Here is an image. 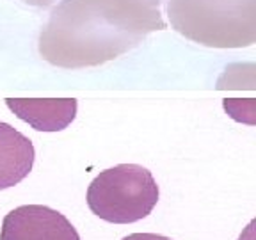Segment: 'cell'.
<instances>
[{"instance_id": "6da1fadb", "label": "cell", "mask_w": 256, "mask_h": 240, "mask_svg": "<svg viewBox=\"0 0 256 240\" xmlns=\"http://www.w3.org/2000/svg\"><path fill=\"white\" fill-rule=\"evenodd\" d=\"M164 28L160 0H60L41 28L40 56L59 68L98 66Z\"/></svg>"}, {"instance_id": "7a4b0ae2", "label": "cell", "mask_w": 256, "mask_h": 240, "mask_svg": "<svg viewBox=\"0 0 256 240\" xmlns=\"http://www.w3.org/2000/svg\"><path fill=\"white\" fill-rule=\"evenodd\" d=\"M178 34L210 48H242L256 41V0H160Z\"/></svg>"}, {"instance_id": "3957f363", "label": "cell", "mask_w": 256, "mask_h": 240, "mask_svg": "<svg viewBox=\"0 0 256 240\" xmlns=\"http://www.w3.org/2000/svg\"><path fill=\"white\" fill-rule=\"evenodd\" d=\"M158 201V185L152 171L137 164L105 169L88 188V206L112 224H130L148 217Z\"/></svg>"}, {"instance_id": "277c9868", "label": "cell", "mask_w": 256, "mask_h": 240, "mask_svg": "<svg viewBox=\"0 0 256 240\" xmlns=\"http://www.w3.org/2000/svg\"><path fill=\"white\" fill-rule=\"evenodd\" d=\"M0 240H80V235L54 208L24 204L4 217Z\"/></svg>"}, {"instance_id": "5b68a950", "label": "cell", "mask_w": 256, "mask_h": 240, "mask_svg": "<svg viewBox=\"0 0 256 240\" xmlns=\"http://www.w3.org/2000/svg\"><path fill=\"white\" fill-rule=\"evenodd\" d=\"M6 105L16 118L30 124L38 132H60L72 124L76 116V100H25V98H8Z\"/></svg>"}, {"instance_id": "8992f818", "label": "cell", "mask_w": 256, "mask_h": 240, "mask_svg": "<svg viewBox=\"0 0 256 240\" xmlns=\"http://www.w3.org/2000/svg\"><path fill=\"white\" fill-rule=\"evenodd\" d=\"M34 144L9 123H0V190L14 187L32 171Z\"/></svg>"}, {"instance_id": "52a82bcc", "label": "cell", "mask_w": 256, "mask_h": 240, "mask_svg": "<svg viewBox=\"0 0 256 240\" xmlns=\"http://www.w3.org/2000/svg\"><path fill=\"white\" fill-rule=\"evenodd\" d=\"M121 240H172V238L164 235H156V233H132V235L123 236Z\"/></svg>"}, {"instance_id": "ba28073f", "label": "cell", "mask_w": 256, "mask_h": 240, "mask_svg": "<svg viewBox=\"0 0 256 240\" xmlns=\"http://www.w3.org/2000/svg\"><path fill=\"white\" fill-rule=\"evenodd\" d=\"M22 2H25L27 6H32V8L46 9V8H54L56 4H59L60 0H22Z\"/></svg>"}]
</instances>
